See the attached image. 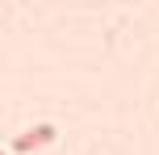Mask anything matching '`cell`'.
<instances>
[{"mask_svg": "<svg viewBox=\"0 0 159 155\" xmlns=\"http://www.w3.org/2000/svg\"><path fill=\"white\" fill-rule=\"evenodd\" d=\"M0 155H4V151H0Z\"/></svg>", "mask_w": 159, "mask_h": 155, "instance_id": "cell-2", "label": "cell"}, {"mask_svg": "<svg viewBox=\"0 0 159 155\" xmlns=\"http://www.w3.org/2000/svg\"><path fill=\"white\" fill-rule=\"evenodd\" d=\"M55 126L50 122H42V126H30V130L25 134H17L13 139V151H21V155H30V151H42V147H50V143H55Z\"/></svg>", "mask_w": 159, "mask_h": 155, "instance_id": "cell-1", "label": "cell"}]
</instances>
